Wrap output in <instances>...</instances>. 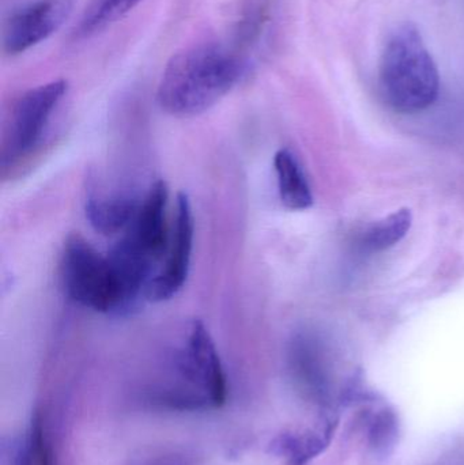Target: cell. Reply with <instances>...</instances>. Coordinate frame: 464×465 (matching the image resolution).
Segmentation results:
<instances>
[{
  "mask_svg": "<svg viewBox=\"0 0 464 465\" xmlns=\"http://www.w3.org/2000/svg\"><path fill=\"white\" fill-rule=\"evenodd\" d=\"M15 465H54V456L46 440L43 420L38 415L33 420L26 439L19 450Z\"/></svg>",
  "mask_w": 464,
  "mask_h": 465,
  "instance_id": "17",
  "label": "cell"
},
{
  "mask_svg": "<svg viewBox=\"0 0 464 465\" xmlns=\"http://www.w3.org/2000/svg\"><path fill=\"white\" fill-rule=\"evenodd\" d=\"M63 289L73 302L97 313H123L124 295L108 254L81 234L68 235L60 257Z\"/></svg>",
  "mask_w": 464,
  "mask_h": 465,
  "instance_id": "4",
  "label": "cell"
},
{
  "mask_svg": "<svg viewBox=\"0 0 464 465\" xmlns=\"http://www.w3.org/2000/svg\"><path fill=\"white\" fill-rule=\"evenodd\" d=\"M379 84L384 101L400 114L425 111L438 100L440 75L416 27L405 25L381 54Z\"/></svg>",
  "mask_w": 464,
  "mask_h": 465,
  "instance_id": "2",
  "label": "cell"
},
{
  "mask_svg": "<svg viewBox=\"0 0 464 465\" xmlns=\"http://www.w3.org/2000/svg\"><path fill=\"white\" fill-rule=\"evenodd\" d=\"M411 223H413V215L410 210L402 209L392 213L389 217L365 229L360 235L359 246L368 253L387 251L397 245L408 234Z\"/></svg>",
  "mask_w": 464,
  "mask_h": 465,
  "instance_id": "14",
  "label": "cell"
},
{
  "mask_svg": "<svg viewBox=\"0 0 464 465\" xmlns=\"http://www.w3.org/2000/svg\"><path fill=\"white\" fill-rule=\"evenodd\" d=\"M275 0H244L233 29L232 48L250 60L248 51L258 48L269 33Z\"/></svg>",
  "mask_w": 464,
  "mask_h": 465,
  "instance_id": "13",
  "label": "cell"
},
{
  "mask_svg": "<svg viewBox=\"0 0 464 465\" xmlns=\"http://www.w3.org/2000/svg\"><path fill=\"white\" fill-rule=\"evenodd\" d=\"M169 190L163 180L155 182L142 199L141 206L119 242L131 253L152 264L157 273L171 241L168 223Z\"/></svg>",
  "mask_w": 464,
  "mask_h": 465,
  "instance_id": "6",
  "label": "cell"
},
{
  "mask_svg": "<svg viewBox=\"0 0 464 465\" xmlns=\"http://www.w3.org/2000/svg\"><path fill=\"white\" fill-rule=\"evenodd\" d=\"M141 202L133 193H109L94 184L87 193L84 213L94 231L105 235L116 234L130 226Z\"/></svg>",
  "mask_w": 464,
  "mask_h": 465,
  "instance_id": "11",
  "label": "cell"
},
{
  "mask_svg": "<svg viewBox=\"0 0 464 465\" xmlns=\"http://www.w3.org/2000/svg\"><path fill=\"white\" fill-rule=\"evenodd\" d=\"M177 382L160 393V401L183 410L220 409L228 399V381L209 330L193 320L173 358Z\"/></svg>",
  "mask_w": 464,
  "mask_h": 465,
  "instance_id": "3",
  "label": "cell"
},
{
  "mask_svg": "<svg viewBox=\"0 0 464 465\" xmlns=\"http://www.w3.org/2000/svg\"><path fill=\"white\" fill-rule=\"evenodd\" d=\"M65 81H54L27 90L11 108L2 144L3 169L13 168L32 154L45 135L60 101L67 94Z\"/></svg>",
  "mask_w": 464,
  "mask_h": 465,
  "instance_id": "5",
  "label": "cell"
},
{
  "mask_svg": "<svg viewBox=\"0 0 464 465\" xmlns=\"http://www.w3.org/2000/svg\"><path fill=\"white\" fill-rule=\"evenodd\" d=\"M400 439V418L394 409L381 406L368 420V444L373 453L386 458L397 447Z\"/></svg>",
  "mask_w": 464,
  "mask_h": 465,
  "instance_id": "15",
  "label": "cell"
},
{
  "mask_svg": "<svg viewBox=\"0 0 464 465\" xmlns=\"http://www.w3.org/2000/svg\"><path fill=\"white\" fill-rule=\"evenodd\" d=\"M278 193L283 206L294 212L310 209L313 204L312 188L299 158L288 149H281L274 157Z\"/></svg>",
  "mask_w": 464,
  "mask_h": 465,
  "instance_id": "12",
  "label": "cell"
},
{
  "mask_svg": "<svg viewBox=\"0 0 464 465\" xmlns=\"http://www.w3.org/2000/svg\"><path fill=\"white\" fill-rule=\"evenodd\" d=\"M248 70L250 60L231 45L191 46L166 64L158 84V104L172 116H196L220 103Z\"/></svg>",
  "mask_w": 464,
  "mask_h": 465,
  "instance_id": "1",
  "label": "cell"
},
{
  "mask_svg": "<svg viewBox=\"0 0 464 465\" xmlns=\"http://www.w3.org/2000/svg\"><path fill=\"white\" fill-rule=\"evenodd\" d=\"M338 423L337 411L324 409L323 415L312 428L280 434L271 442V452L285 459L289 465H307L329 447Z\"/></svg>",
  "mask_w": 464,
  "mask_h": 465,
  "instance_id": "10",
  "label": "cell"
},
{
  "mask_svg": "<svg viewBox=\"0 0 464 465\" xmlns=\"http://www.w3.org/2000/svg\"><path fill=\"white\" fill-rule=\"evenodd\" d=\"M193 229L195 223L190 198L187 193H179L168 251L163 264L147 286V301L163 302L172 300L184 287L193 259Z\"/></svg>",
  "mask_w": 464,
  "mask_h": 465,
  "instance_id": "7",
  "label": "cell"
},
{
  "mask_svg": "<svg viewBox=\"0 0 464 465\" xmlns=\"http://www.w3.org/2000/svg\"><path fill=\"white\" fill-rule=\"evenodd\" d=\"M291 373L304 395L313 403L329 409L331 380L323 349L310 333H300L289 349Z\"/></svg>",
  "mask_w": 464,
  "mask_h": 465,
  "instance_id": "9",
  "label": "cell"
},
{
  "mask_svg": "<svg viewBox=\"0 0 464 465\" xmlns=\"http://www.w3.org/2000/svg\"><path fill=\"white\" fill-rule=\"evenodd\" d=\"M142 0H94L79 24V35H95L130 13Z\"/></svg>",
  "mask_w": 464,
  "mask_h": 465,
  "instance_id": "16",
  "label": "cell"
},
{
  "mask_svg": "<svg viewBox=\"0 0 464 465\" xmlns=\"http://www.w3.org/2000/svg\"><path fill=\"white\" fill-rule=\"evenodd\" d=\"M76 0H35L14 11L3 26L5 54H18L57 32L67 22Z\"/></svg>",
  "mask_w": 464,
  "mask_h": 465,
  "instance_id": "8",
  "label": "cell"
}]
</instances>
